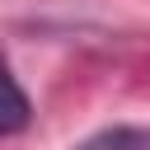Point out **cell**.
I'll return each mask as SVG.
<instances>
[{"mask_svg": "<svg viewBox=\"0 0 150 150\" xmlns=\"http://www.w3.org/2000/svg\"><path fill=\"white\" fill-rule=\"evenodd\" d=\"M28 122H33V103H28L23 84L14 80L9 61L0 56V136H14V131H23Z\"/></svg>", "mask_w": 150, "mask_h": 150, "instance_id": "1", "label": "cell"}, {"mask_svg": "<svg viewBox=\"0 0 150 150\" xmlns=\"http://www.w3.org/2000/svg\"><path fill=\"white\" fill-rule=\"evenodd\" d=\"M80 150H150V131L145 127H108V131L89 136Z\"/></svg>", "mask_w": 150, "mask_h": 150, "instance_id": "2", "label": "cell"}]
</instances>
